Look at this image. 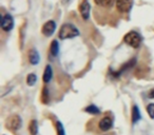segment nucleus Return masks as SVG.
Wrapping results in <instances>:
<instances>
[{
	"instance_id": "nucleus-1",
	"label": "nucleus",
	"mask_w": 154,
	"mask_h": 135,
	"mask_svg": "<svg viewBox=\"0 0 154 135\" xmlns=\"http://www.w3.org/2000/svg\"><path fill=\"white\" fill-rule=\"evenodd\" d=\"M79 35V30L72 23H64L61 26L59 30V38L61 40H64V39H71L74 38V37H77Z\"/></svg>"
},
{
	"instance_id": "nucleus-2",
	"label": "nucleus",
	"mask_w": 154,
	"mask_h": 135,
	"mask_svg": "<svg viewBox=\"0 0 154 135\" xmlns=\"http://www.w3.org/2000/svg\"><path fill=\"white\" fill-rule=\"evenodd\" d=\"M124 41L129 44L130 47L137 49V48L140 47L141 42H143V37L139 34L138 32H135V31H131V32L127 33L124 37Z\"/></svg>"
},
{
	"instance_id": "nucleus-3",
	"label": "nucleus",
	"mask_w": 154,
	"mask_h": 135,
	"mask_svg": "<svg viewBox=\"0 0 154 135\" xmlns=\"http://www.w3.org/2000/svg\"><path fill=\"white\" fill-rule=\"evenodd\" d=\"M22 126V119L19 115L17 114H13V115L9 116L5 121V127L7 129L11 131H17L21 128Z\"/></svg>"
},
{
	"instance_id": "nucleus-4",
	"label": "nucleus",
	"mask_w": 154,
	"mask_h": 135,
	"mask_svg": "<svg viewBox=\"0 0 154 135\" xmlns=\"http://www.w3.org/2000/svg\"><path fill=\"white\" fill-rule=\"evenodd\" d=\"M0 26L5 32H10L14 28V18L11 14H5L1 17V22Z\"/></svg>"
},
{
	"instance_id": "nucleus-5",
	"label": "nucleus",
	"mask_w": 154,
	"mask_h": 135,
	"mask_svg": "<svg viewBox=\"0 0 154 135\" xmlns=\"http://www.w3.org/2000/svg\"><path fill=\"white\" fill-rule=\"evenodd\" d=\"M134 0H116V9L120 13H128L133 7Z\"/></svg>"
},
{
	"instance_id": "nucleus-6",
	"label": "nucleus",
	"mask_w": 154,
	"mask_h": 135,
	"mask_svg": "<svg viewBox=\"0 0 154 135\" xmlns=\"http://www.w3.org/2000/svg\"><path fill=\"white\" fill-rule=\"evenodd\" d=\"M79 12H80V15H82V17L84 20H88L89 18H90L91 5L89 3L88 0H84V1L79 5Z\"/></svg>"
},
{
	"instance_id": "nucleus-7",
	"label": "nucleus",
	"mask_w": 154,
	"mask_h": 135,
	"mask_svg": "<svg viewBox=\"0 0 154 135\" xmlns=\"http://www.w3.org/2000/svg\"><path fill=\"white\" fill-rule=\"evenodd\" d=\"M55 31H56V22L53 21V20H49V21H47L43 24L41 32H42V34L45 35V36L49 37V36H52Z\"/></svg>"
},
{
	"instance_id": "nucleus-8",
	"label": "nucleus",
	"mask_w": 154,
	"mask_h": 135,
	"mask_svg": "<svg viewBox=\"0 0 154 135\" xmlns=\"http://www.w3.org/2000/svg\"><path fill=\"white\" fill-rule=\"evenodd\" d=\"M98 126H99V129H100L101 131H103V132L109 131L110 129L113 127V119H112L110 116H105L103 118H101Z\"/></svg>"
},
{
	"instance_id": "nucleus-9",
	"label": "nucleus",
	"mask_w": 154,
	"mask_h": 135,
	"mask_svg": "<svg viewBox=\"0 0 154 135\" xmlns=\"http://www.w3.org/2000/svg\"><path fill=\"white\" fill-rule=\"evenodd\" d=\"M28 58L30 63L33 64V66H36V64H38L40 62V55H39L38 51L36 49H31L29 51Z\"/></svg>"
},
{
	"instance_id": "nucleus-10",
	"label": "nucleus",
	"mask_w": 154,
	"mask_h": 135,
	"mask_svg": "<svg viewBox=\"0 0 154 135\" xmlns=\"http://www.w3.org/2000/svg\"><path fill=\"white\" fill-rule=\"evenodd\" d=\"M52 77H53V69H52V66L50 64H48L45 66V72H43V76H42V79L45 84H48V82L51 81Z\"/></svg>"
},
{
	"instance_id": "nucleus-11",
	"label": "nucleus",
	"mask_w": 154,
	"mask_h": 135,
	"mask_svg": "<svg viewBox=\"0 0 154 135\" xmlns=\"http://www.w3.org/2000/svg\"><path fill=\"white\" fill-rule=\"evenodd\" d=\"M141 119V114H140V110H139L138 106L134 105L132 108V124H135Z\"/></svg>"
},
{
	"instance_id": "nucleus-12",
	"label": "nucleus",
	"mask_w": 154,
	"mask_h": 135,
	"mask_svg": "<svg viewBox=\"0 0 154 135\" xmlns=\"http://www.w3.org/2000/svg\"><path fill=\"white\" fill-rule=\"evenodd\" d=\"M50 52H51L52 56L56 57L59 54V43L57 40H53L51 43V47H50Z\"/></svg>"
},
{
	"instance_id": "nucleus-13",
	"label": "nucleus",
	"mask_w": 154,
	"mask_h": 135,
	"mask_svg": "<svg viewBox=\"0 0 154 135\" xmlns=\"http://www.w3.org/2000/svg\"><path fill=\"white\" fill-rule=\"evenodd\" d=\"M29 131H30L31 135H37L38 133V122L36 119H32L29 124Z\"/></svg>"
},
{
	"instance_id": "nucleus-14",
	"label": "nucleus",
	"mask_w": 154,
	"mask_h": 135,
	"mask_svg": "<svg viewBox=\"0 0 154 135\" xmlns=\"http://www.w3.org/2000/svg\"><path fill=\"white\" fill-rule=\"evenodd\" d=\"M94 1L97 5L103 8H111L114 2H116V0H94Z\"/></svg>"
},
{
	"instance_id": "nucleus-15",
	"label": "nucleus",
	"mask_w": 154,
	"mask_h": 135,
	"mask_svg": "<svg viewBox=\"0 0 154 135\" xmlns=\"http://www.w3.org/2000/svg\"><path fill=\"white\" fill-rule=\"evenodd\" d=\"M85 111H86L87 113L93 114V115H97V114L100 113V110H99V108H97L95 105H89L88 107H86Z\"/></svg>"
},
{
	"instance_id": "nucleus-16",
	"label": "nucleus",
	"mask_w": 154,
	"mask_h": 135,
	"mask_svg": "<svg viewBox=\"0 0 154 135\" xmlns=\"http://www.w3.org/2000/svg\"><path fill=\"white\" fill-rule=\"evenodd\" d=\"M37 81V76L35 73H30L28 75V77H26V84H29L30 87L34 86L35 84H36Z\"/></svg>"
},
{
	"instance_id": "nucleus-17",
	"label": "nucleus",
	"mask_w": 154,
	"mask_h": 135,
	"mask_svg": "<svg viewBox=\"0 0 154 135\" xmlns=\"http://www.w3.org/2000/svg\"><path fill=\"white\" fill-rule=\"evenodd\" d=\"M42 94H41V99H42V103H48L50 100V93H49V90H48L47 87L42 89Z\"/></svg>"
},
{
	"instance_id": "nucleus-18",
	"label": "nucleus",
	"mask_w": 154,
	"mask_h": 135,
	"mask_svg": "<svg viewBox=\"0 0 154 135\" xmlns=\"http://www.w3.org/2000/svg\"><path fill=\"white\" fill-rule=\"evenodd\" d=\"M56 131H57V135H66V131H64V127L61 121L57 120L56 121Z\"/></svg>"
},
{
	"instance_id": "nucleus-19",
	"label": "nucleus",
	"mask_w": 154,
	"mask_h": 135,
	"mask_svg": "<svg viewBox=\"0 0 154 135\" xmlns=\"http://www.w3.org/2000/svg\"><path fill=\"white\" fill-rule=\"evenodd\" d=\"M147 112L150 117H151L152 119H154V103H149V105L147 106Z\"/></svg>"
},
{
	"instance_id": "nucleus-20",
	"label": "nucleus",
	"mask_w": 154,
	"mask_h": 135,
	"mask_svg": "<svg viewBox=\"0 0 154 135\" xmlns=\"http://www.w3.org/2000/svg\"><path fill=\"white\" fill-rule=\"evenodd\" d=\"M148 97H149L150 99H154V88L152 89V90H150V92L148 93Z\"/></svg>"
},
{
	"instance_id": "nucleus-21",
	"label": "nucleus",
	"mask_w": 154,
	"mask_h": 135,
	"mask_svg": "<svg viewBox=\"0 0 154 135\" xmlns=\"http://www.w3.org/2000/svg\"><path fill=\"white\" fill-rule=\"evenodd\" d=\"M69 1H70V0H62V2L63 3H66V2H69Z\"/></svg>"
},
{
	"instance_id": "nucleus-22",
	"label": "nucleus",
	"mask_w": 154,
	"mask_h": 135,
	"mask_svg": "<svg viewBox=\"0 0 154 135\" xmlns=\"http://www.w3.org/2000/svg\"><path fill=\"white\" fill-rule=\"evenodd\" d=\"M3 135H5V134H3Z\"/></svg>"
}]
</instances>
